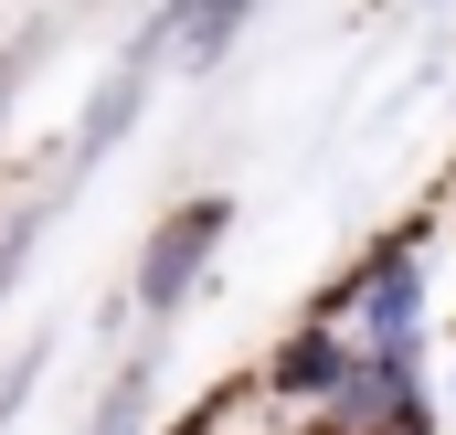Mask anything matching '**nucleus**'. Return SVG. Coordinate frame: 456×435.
Wrapping results in <instances>:
<instances>
[{
    "label": "nucleus",
    "mask_w": 456,
    "mask_h": 435,
    "mask_svg": "<svg viewBox=\"0 0 456 435\" xmlns=\"http://www.w3.org/2000/svg\"><path fill=\"white\" fill-rule=\"evenodd\" d=\"M224 223H233V202H181V213L149 234V266H138V308H149V319H170V308L191 298V276H202V255L224 244Z\"/></svg>",
    "instance_id": "1"
},
{
    "label": "nucleus",
    "mask_w": 456,
    "mask_h": 435,
    "mask_svg": "<svg viewBox=\"0 0 456 435\" xmlns=\"http://www.w3.org/2000/svg\"><path fill=\"white\" fill-rule=\"evenodd\" d=\"M361 308H371V350H382V361H414V308H425V255H382V266H371V287H361Z\"/></svg>",
    "instance_id": "2"
},
{
    "label": "nucleus",
    "mask_w": 456,
    "mask_h": 435,
    "mask_svg": "<svg viewBox=\"0 0 456 435\" xmlns=\"http://www.w3.org/2000/svg\"><path fill=\"white\" fill-rule=\"evenodd\" d=\"M276 382H287V393H350V350L330 340V329H308V340L276 361Z\"/></svg>",
    "instance_id": "3"
},
{
    "label": "nucleus",
    "mask_w": 456,
    "mask_h": 435,
    "mask_svg": "<svg viewBox=\"0 0 456 435\" xmlns=\"http://www.w3.org/2000/svg\"><path fill=\"white\" fill-rule=\"evenodd\" d=\"M244 11H255V0H202V11H191V53H224Z\"/></svg>",
    "instance_id": "4"
},
{
    "label": "nucleus",
    "mask_w": 456,
    "mask_h": 435,
    "mask_svg": "<svg viewBox=\"0 0 456 435\" xmlns=\"http://www.w3.org/2000/svg\"><path fill=\"white\" fill-rule=\"evenodd\" d=\"M21 255H32V223H21V234H11V244H0V298H11V287H21Z\"/></svg>",
    "instance_id": "5"
},
{
    "label": "nucleus",
    "mask_w": 456,
    "mask_h": 435,
    "mask_svg": "<svg viewBox=\"0 0 456 435\" xmlns=\"http://www.w3.org/2000/svg\"><path fill=\"white\" fill-rule=\"evenodd\" d=\"M21 393H32V361H21V372L0 382V435H11V414H21Z\"/></svg>",
    "instance_id": "6"
}]
</instances>
